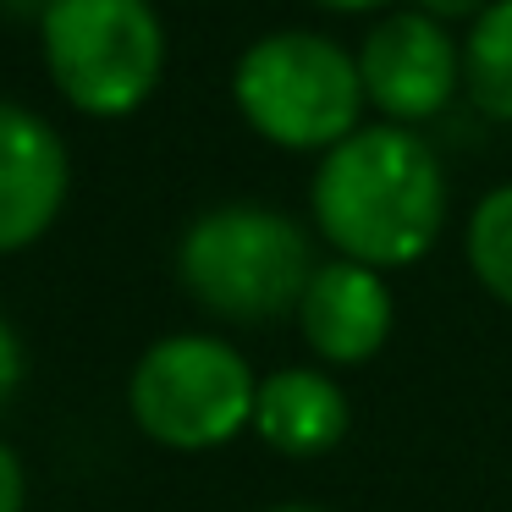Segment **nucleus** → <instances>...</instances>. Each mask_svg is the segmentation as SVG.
<instances>
[{
	"mask_svg": "<svg viewBox=\"0 0 512 512\" xmlns=\"http://www.w3.org/2000/svg\"><path fill=\"white\" fill-rule=\"evenodd\" d=\"M446 171L419 127L364 122L325 149L309 182V210L336 259L369 270H402L435 248L446 226Z\"/></svg>",
	"mask_w": 512,
	"mask_h": 512,
	"instance_id": "1",
	"label": "nucleus"
},
{
	"mask_svg": "<svg viewBox=\"0 0 512 512\" xmlns=\"http://www.w3.org/2000/svg\"><path fill=\"white\" fill-rule=\"evenodd\" d=\"M314 243L287 210L232 199L204 210L177 243V281L226 325H270L298 314L314 276Z\"/></svg>",
	"mask_w": 512,
	"mask_h": 512,
	"instance_id": "2",
	"label": "nucleus"
},
{
	"mask_svg": "<svg viewBox=\"0 0 512 512\" xmlns=\"http://www.w3.org/2000/svg\"><path fill=\"white\" fill-rule=\"evenodd\" d=\"M237 116L265 144L292 155H325L364 127V78L358 56L314 28H270L232 67Z\"/></svg>",
	"mask_w": 512,
	"mask_h": 512,
	"instance_id": "3",
	"label": "nucleus"
},
{
	"mask_svg": "<svg viewBox=\"0 0 512 512\" xmlns=\"http://www.w3.org/2000/svg\"><path fill=\"white\" fill-rule=\"evenodd\" d=\"M39 56L72 111L116 122L144 111L166 78V28L155 0H50Z\"/></svg>",
	"mask_w": 512,
	"mask_h": 512,
	"instance_id": "4",
	"label": "nucleus"
},
{
	"mask_svg": "<svg viewBox=\"0 0 512 512\" xmlns=\"http://www.w3.org/2000/svg\"><path fill=\"white\" fill-rule=\"evenodd\" d=\"M259 375L226 336L177 331L144 347L127 380V408L149 441L171 452H215L254 424Z\"/></svg>",
	"mask_w": 512,
	"mask_h": 512,
	"instance_id": "5",
	"label": "nucleus"
},
{
	"mask_svg": "<svg viewBox=\"0 0 512 512\" xmlns=\"http://www.w3.org/2000/svg\"><path fill=\"white\" fill-rule=\"evenodd\" d=\"M358 78H364L369 111L397 127H424L463 94V45L452 28L424 12H391L358 45Z\"/></svg>",
	"mask_w": 512,
	"mask_h": 512,
	"instance_id": "6",
	"label": "nucleus"
},
{
	"mask_svg": "<svg viewBox=\"0 0 512 512\" xmlns=\"http://www.w3.org/2000/svg\"><path fill=\"white\" fill-rule=\"evenodd\" d=\"M72 188L61 133L28 105L0 100V259L34 248L56 226Z\"/></svg>",
	"mask_w": 512,
	"mask_h": 512,
	"instance_id": "7",
	"label": "nucleus"
},
{
	"mask_svg": "<svg viewBox=\"0 0 512 512\" xmlns=\"http://www.w3.org/2000/svg\"><path fill=\"white\" fill-rule=\"evenodd\" d=\"M292 320H298L303 342L320 364L353 369L386 347L397 303H391V287L380 270L353 265V259H325V265H314Z\"/></svg>",
	"mask_w": 512,
	"mask_h": 512,
	"instance_id": "8",
	"label": "nucleus"
},
{
	"mask_svg": "<svg viewBox=\"0 0 512 512\" xmlns=\"http://www.w3.org/2000/svg\"><path fill=\"white\" fill-rule=\"evenodd\" d=\"M347 391L336 386L331 369L292 364L259 380L254 391V424L248 430L281 457H320L347 435Z\"/></svg>",
	"mask_w": 512,
	"mask_h": 512,
	"instance_id": "9",
	"label": "nucleus"
},
{
	"mask_svg": "<svg viewBox=\"0 0 512 512\" xmlns=\"http://www.w3.org/2000/svg\"><path fill=\"white\" fill-rule=\"evenodd\" d=\"M463 94L485 122H512V0H490L468 23Z\"/></svg>",
	"mask_w": 512,
	"mask_h": 512,
	"instance_id": "10",
	"label": "nucleus"
},
{
	"mask_svg": "<svg viewBox=\"0 0 512 512\" xmlns=\"http://www.w3.org/2000/svg\"><path fill=\"white\" fill-rule=\"evenodd\" d=\"M468 270L490 298L512 309V182L490 188L468 215Z\"/></svg>",
	"mask_w": 512,
	"mask_h": 512,
	"instance_id": "11",
	"label": "nucleus"
},
{
	"mask_svg": "<svg viewBox=\"0 0 512 512\" xmlns=\"http://www.w3.org/2000/svg\"><path fill=\"white\" fill-rule=\"evenodd\" d=\"M23 369H28L23 336H17V325L0 314V413H6V402H12L17 386H23Z\"/></svg>",
	"mask_w": 512,
	"mask_h": 512,
	"instance_id": "12",
	"label": "nucleus"
},
{
	"mask_svg": "<svg viewBox=\"0 0 512 512\" xmlns=\"http://www.w3.org/2000/svg\"><path fill=\"white\" fill-rule=\"evenodd\" d=\"M28 507V468L12 452V441H0V512H23Z\"/></svg>",
	"mask_w": 512,
	"mask_h": 512,
	"instance_id": "13",
	"label": "nucleus"
},
{
	"mask_svg": "<svg viewBox=\"0 0 512 512\" xmlns=\"http://www.w3.org/2000/svg\"><path fill=\"white\" fill-rule=\"evenodd\" d=\"M413 12H424V17H435V23H468V17H479L490 6V0H408Z\"/></svg>",
	"mask_w": 512,
	"mask_h": 512,
	"instance_id": "14",
	"label": "nucleus"
},
{
	"mask_svg": "<svg viewBox=\"0 0 512 512\" xmlns=\"http://www.w3.org/2000/svg\"><path fill=\"white\" fill-rule=\"evenodd\" d=\"M320 12H380V6H391V0H314Z\"/></svg>",
	"mask_w": 512,
	"mask_h": 512,
	"instance_id": "15",
	"label": "nucleus"
},
{
	"mask_svg": "<svg viewBox=\"0 0 512 512\" xmlns=\"http://www.w3.org/2000/svg\"><path fill=\"white\" fill-rule=\"evenodd\" d=\"M270 512H325V507H303V501H292V507H270Z\"/></svg>",
	"mask_w": 512,
	"mask_h": 512,
	"instance_id": "16",
	"label": "nucleus"
}]
</instances>
